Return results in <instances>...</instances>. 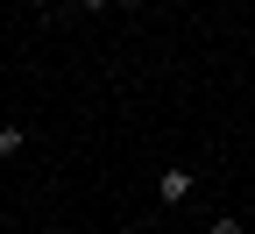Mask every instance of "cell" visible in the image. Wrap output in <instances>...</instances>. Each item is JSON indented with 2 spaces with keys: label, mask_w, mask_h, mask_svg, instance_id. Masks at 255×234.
Instances as JSON below:
<instances>
[{
  "label": "cell",
  "mask_w": 255,
  "mask_h": 234,
  "mask_svg": "<svg viewBox=\"0 0 255 234\" xmlns=\"http://www.w3.org/2000/svg\"><path fill=\"white\" fill-rule=\"evenodd\" d=\"M191 192H199V171H184V163H170V171H156V199H163V206H184Z\"/></svg>",
  "instance_id": "obj_1"
},
{
  "label": "cell",
  "mask_w": 255,
  "mask_h": 234,
  "mask_svg": "<svg viewBox=\"0 0 255 234\" xmlns=\"http://www.w3.org/2000/svg\"><path fill=\"white\" fill-rule=\"evenodd\" d=\"M78 7H85V14H100V7H114V0H78Z\"/></svg>",
  "instance_id": "obj_4"
},
{
  "label": "cell",
  "mask_w": 255,
  "mask_h": 234,
  "mask_svg": "<svg viewBox=\"0 0 255 234\" xmlns=\"http://www.w3.org/2000/svg\"><path fill=\"white\" fill-rule=\"evenodd\" d=\"M206 234H248V227H241V220H234V213H220V220H213V227H206Z\"/></svg>",
  "instance_id": "obj_3"
},
{
  "label": "cell",
  "mask_w": 255,
  "mask_h": 234,
  "mask_svg": "<svg viewBox=\"0 0 255 234\" xmlns=\"http://www.w3.org/2000/svg\"><path fill=\"white\" fill-rule=\"evenodd\" d=\"M36 7H57V0H36Z\"/></svg>",
  "instance_id": "obj_5"
},
{
  "label": "cell",
  "mask_w": 255,
  "mask_h": 234,
  "mask_svg": "<svg viewBox=\"0 0 255 234\" xmlns=\"http://www.w3.org/2000/svg\"><path fill=\"white\" fill-rule=\"evenodd\" d=\"M21 149H28V128H21V121H7V128H0V156H7V163H14Z\"/></svg>",
  "instance_id": "obj_2"
}]
</instances>
